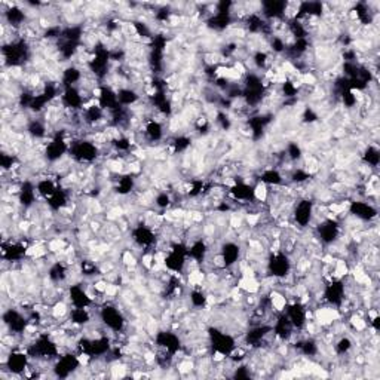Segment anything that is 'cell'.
<instances>
[{
    "label": "cell",
    "mask_w": 380,
    "mask_h": 380,
    "mask_svg": "<svg viewBox=\"0 0 380 380\" xmlns=\"http://www.w3.org/2000/svg\"><path fill=\"white\" fill-rule=\"evenodd\" d=\"M220 254L223 255L224 258V263H226V268H232V266H235L239 260V255H241V247L233 242V241H227L224 244H221L220 247Z\"/></svg>",
    "instance_id": "cell-1"
},
{
    "label": "cell",
    "mask_w": 380,
    "mask_h": 380,
    "mask_svg": "<svg viewBox=\"0 0 380 380\" xmlns=\"http://www.w3.org/2000/svg\"><path fill=\"white\" fill-rule=\"evenodd\" d=\"M379 159H380V156H379V150H377V147H374V146H368V147H365L364 155H362V161H364V164H365L367 167H370V168H376V167L379 165Z\"/></svg>",
    "instance_id": "cell-2"
},
{
    "label": "cell",
    "mask_w": 380,
    "mask_h": 380,
    "mask_svg": "<svg viewBox=\"0 0 380 380\" xmlns=\"http://www.w3.org/2000/svg\"><path fill=\"white\" fill-rule=\"evenodd\" d=\"M365 187H367V189H371V184H368V183H367V184H365ZM367 195H368V196H371V195H376V189H373V190H368V192H367Z\"/></svg>",
    "instance_id": "cell-3"
}]
</instances>
